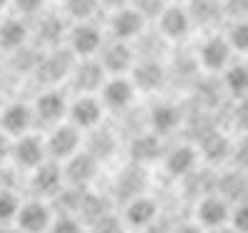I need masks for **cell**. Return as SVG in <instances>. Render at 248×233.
I'll list each match as a JSON object with an SVG mask.
<instances>
[{
  "mask_svg": "<svg viewBox=\"0 0 248 233\" xmlns=\"http://www.w3.org/2000/svg\"><path fill=\"white\" fill-rule=\"evenodd\" d=\"M82 144H85V132H79L70 122L52 126L45 134L47 156L50 161H57V164H67L70 159H75L82 152Z\"/></svg>",
  "mask_w": 248,
  "mask_h": 233,
  "instance_id": "obj_1",
  "label": "cell"
},
{
  "mask_svg": "<svg viewBox=\"0 0 248 233\" xmlns=\"http://www.w3.org/2000/svg\"><path fill=\"white\" fill-rule=\"evenodd\" d=\"M45 161H50L47 146H45V134H25V137H20V139H13L10 164L15 169L32 174L35 169H40Z\"/></svg>",
  "mask_w": 248,
  "mask_h": 233,
  "instance_id": "obj_2",
  "label": "cell"
},
{
  "mask_svg": "<svg viewBox=\"0 0 248 233\" xmlns=\"http://www.w3.org/2000/svg\"><path fill=\"white\" fill-rule=\"evenodd\" d=\"M229 221H231V203L218 191H211V194H206L196 201L194 223H199L206 233L229 228Z\"/></svg>",
  "mask_w": 248,
  "mask_h": 233,
  "instance_id": "obj_3",
  "label": "cell"
},
{
  "mask_svg": "<svg viewBox=\"0 0 248 233\" xmlns=\"http://www.w3.org/2000/svg\"><path fill=\"white\" fill-rule=\"evenodd\" d=\"M52 221H55V211L50 201L30 196L20 203V211L13 226L17 233H50Z\"/></svg>",
  "mask_w": 248,
  "mask_h": 233,
  "instance_id": "obj_4",
  "label": "cell"
},
{
  "mask_svg": "<svg viewBox=\"0 0 248 233\" xmlns=\"http://www.w3.org/2000/svg\"><path fill=\"white\" fill-rule=\"evenodd\" d=\"M107 109L102 104L99 94H77L70 99V109H67V122L77 126L79 132H94L105 119Z\"/></svg>",
  "mask_w": 248,
  "mask_h": 233,
  "instance_id": "obj_5",
  "label": "cell"
},
{
  "mask_svg": "<svg viewBox=\"0 0 248 233\" xmlns=\"http://www.w3.org/2000/svg\"><path fill=\"white\" fill-rule=\"evenodd\" d=\"M67 109H70V97L65 92H60L55 87L40 92L37 99L32 102V112H35V122L52 129V126L67 122Z\"/></svg>",
  "mask_w": 248,
  "mask_h": 233,
  "instance_id": "obj_6",
  "label": "cell"
},
{
  "mask_svg": "<svg viewBox=\"0 0 248 233\" xmlns=\"http://www.w3.org/2000/svg\"><path fill=\"white\" fill-rule=\"evenodd\" d=\"M35 112H32V104L28 102H8L0 107V132L10 139H20L25 134H32L35 129Z\"/></svg>",
  "mask_w": 248,
  "mask_h": 233,
  "instance_id": "obj_7",
  "label": "cell"
},
{
  "mask_svg": "<svg viewBox=\"0 0 248 233\" xmlns=\"http://www.w3.org/2000/svg\"><path fill=\"white\" fill-rule=\"evenodd\" d=\"M28 186H30V194L35 199H55L62 188L67 186V179H65V169L57 161H45L40 169H35L32 174H28Z\"/></svg>",
  "mask_w": 248,
  "mask_h": 233,
  "instance_id": "obj_8",
  "label": "cell"
},
{
  "mask_svg": "<svg viewBox=\"0 0 248 233\" xmlns=\"http://www.w3.org/2000/svg\"><path fill=\"white\" fill-rule=\"evenodd\" d=\"M161 214L159 203L147 196V194H137L132 199H127V203H124L122 208V223L127 228H134V231H147L156 223Z\"/></svg>",
  "mask_w": 248,
  "mask_h": 233,
  "instance_id": "obj_9",
  "label": "cell"
},
{
  "mask_svg": "<svg viewBox=\"0 0 248 233\" xmlns=\"http://www.w3.org/2000/svg\"><path fill=\"white\" fill-rule=\"evenodd\" d=\"M137 94L139 92L134 87L132 77H124V75L107 77V82L102 84V90H99V99H102L107 112H127L137 102Z\"/></svg>",
  "mask_w": 248,
  "mask_h": 233,
  "instance_id": "obj_10",
  "label": "cell"
},
{
  "mask_svg": "<svg viewBox=\"0 0 248 233\" xmlns=\"http://www.w3.org/2000/svg\"><path fill=\"white\" fill-rule=\"evenodd\" d=\"M67 47L77 60L97 57V52L105 47V35L92 23H77L67 32Z\"/></svg>",
  "mask_w": 248,
  "mask_h": 233,
  "instance_id": "obj_11",
  "label": "cell"
},
{
  "mask_svg": "<svg viewBox=\"0 0 248 233\" xmlns=\"http://www.w3.org/2000/svg\"><path fill=\"white\" fill-rule=\"evenodd\" d=\"M107 72L102 67V62L90 57V60H77L75 67H72V75H70V82H72V90L77 94H99L102 84L107 82Z\"/></svg>",
  "mask_w": 248,
  "mask_h": 233,
  "instance_id": "obj_12",
  "label": "cell"
},
{
  "mask_svg": "<svg viewBox=\"0 0 248 233\" xmlns=\"http://www.w3.org/2000/svg\"><path fill=\"white\" fill-rule=\"evenodd\" d=\"M231 55H233L231 42L221 35H211L201 42L196 52V65H201L209 72H226V67L231 65Z\"/></svg>",
  "mask_w": 248,
  "mask_h": 233,
  "instance_id": "obj_13",
  "label": "cell"
},
{
  "mask_svg": "<svg viewBox=\"0 0 248 233\" xmlns=\"http://www.w3.org/2000/svg\"><path fill=\"white\" fill-rule=\"evenodd\" d=\"M194 23H191V15L186 10V5L181 3H169L164 8V13L159 15V35L167 40V42H181L189 37Z\"/></svg>",
  "mask_w": 248,
  "mask_h": 233,
  "instance_id": "obj_14",
  "label": "cell"
},
{
  "mask_svg": "<svg viewBox=\"0 0 248 233\" xmlns=\"http://www.w3.org/2000/svg\"><path fill=\"white\" fill-rule=\"evenodd\" d=\"M132 82H134V87L137 92H159L164 84H167V67L159 62V57H144L139 60L137 65L132 67Z\"/></svg>",
  "mask_w": 248,
  "mask_h": 233,
  "instance_id": "obj_15",
  "label": "cell"
},
{
  "mask_svg": "<svg viewBox=\"0 0 248 233\" xmlns=\"http://www.w3.org/2000/svg\"><path fill=\"white\" fill-rule=\"evenodd\" d=\"M144 25H147V17H144L134 5L114 10L112 17H109V32L119 42H132V40L141 37L144 35Z\"/></svg>",
  "mask_w": 248,
  "mask_h": 233,
  "instance_id": "obj_16",
  "label": "cell"
},
{
  "mask_svg": "<svg viewBox=\"0 0 248 233\" xmlns=\"http://www.w3.org/2000/svg\"><path fill=\"white\" fill-rule=\"evenodd\" d=\"M97 60L102 62V67L109 77H119V75H127L132 72V67L137 65L134 60V50L129 42H119V40H112L109 45L102 47V52L97 55Z\"/></svg>",
  "mask_w": 248,
  "mask_h": 233,
  "instance_id": "obj_17",
  "label": "cell"
},
{
  "mask_svg": "<svg viewBox=\"0 0 248 233\" xmlns=\"http://www.w3.org/2000/svg\"><path fill=\"white\" fill-rule=\"evenodd\" d=\"M77 57L67 50H55L50 55H45L43 60H40V65L35 70L37 79H43L45 84H57L60 79H65L72 75V67H75Z\"/></svg>",
  "mask_w": 248,
  "mask_h": 233,
  "instance_id": "obj_18",
  "label": "cell"
},
{
  "mask_svg": "<svg viewBox=\"0 0 248 233\" xmlns=\"http://www.w3.org/2000/svg\"><path fill=\"white\" fill-rule=\"evenodd\" d=\"M201 159L199 146L194 144H179L174 149H169L164 154V169L171 179H184V176H191L194 169Z\"/></svg>",
  "mask_w": 248,
  "mask_h": 233,
  "instance_id": "obj_19",
  "label": "cell"
},
{
  "mask_svg": "<svg viewBox=\"0 0 248 233\" xmlns=\"http://www.w3.org/2000/svg\"><path fill=\"white\" fill-rule=\"evenodd\" d=\"M179 124H181V109L174 102L161 99L149 109V132L152 134L169 137L179 129Z\"/></svg>",
  "mask_w": 248,
  "mask_h": 233,
  "instance_id": "obj_20",
  "label": "cell"
},
{
  "mask_svg": "<svg viewBox=\"0 0 248 233\" xmlns=\"http://www.w3.org/2000/svg\"><path fill=\"white\" fill-rule=\"evenodd\" d=\"M62 169H65V179H67V186H79L85 188L87 184H92L97 169H99V161L87 152L82 149L75 159H70L67 164H62Z\"/></svg>",
  "mask_w": 248,
  "mask_h": 233,
  "instance_id": "obj_21",
  "label": "cell"
},
{
  "mask_svg": "<svg viewBox=\"0 0 248 233\" xmlns=\"http://www.w3.org/2000/svg\"><path fill=\"white\" fill-rule=\"evenodd\" d=\"M30 30L23 17H5L0 23V50L3 52H17L28 47Z\"/></svg>",
  "mask_w": 248,
  "mask_h": 233,
  "instance_id": "obj_22",
  "label": "cell"
},
{
  "mask_svg": "<svg viewBox=\"0 0 248 233\" xmlns=\"http://www.w3.org/2000/svg\"><path fill=\"white\" fill-rule=\"evenodd\" d=\"M186 10L191 15V23L199 28H211L226 15L221 0H186Z\"/></svg>",
  "mask_w": 248,
  "mask_h": 233,
  "instance_id": "obj_23",
  "label": "cell"
},
{
  "mask_svg": "<svg viewBox=\"0 0 248 233\" xmlns=\"http://www.w3.org/2000/svg\"><path fill=\"white\" fill-rule=\"evenodd\" d=\"M161 137L159 134H141L132 141V159L134 164H152L161 159Z\"/></svg>",
  "mask_w": 248,
  "mask_h": 233,
  "instance_id": "obj_24",
  "label": "cell"
},
{
  "mask_svg": "<svg viewBox=\"0 0 248 233\" xmlns=\"http://www.w3.org/2000/svg\"><path fill=\"white\" fill-rule=\"evenodd\" d=\"M223 87L236 99L248 97V65H243V62H233V65L226 67V72H223Z\"/></svg>",
  "mask_w": 248,
  "mask_h": 233,
  "instance_id": "obj_25",
  "label": "cell"
},
{
  "mask_svg": "<svg viewBox=\"0 0 248 233\" xmlns=\"http://www.w3.org/2000/svg\"><path fill=\"white\" fill-rule=\"evenodd\" d=\"M67 32H70V28L65 25V20H60L55 15H47V17L40 20V25H37V42L45 45V47H57L60 40Z\"/></svg>",
  "mask_w": 248,
  "mask_h": 233,
  "instance_id": "obj_26",
  "label": "cell"
},
{
  "mask_svg": "<svg viewBox=\"0 0 248 233\" xmlns=\"http://www.w3.org/2000/svg\"><path fill=\"white\" fill-rule=\"evenodd\" d=\"M20 203H23V199H20L13 188L0 186V226H13L15 223Z\"/></svg>",
  "mask_w": 248,
  "mask_h": 233,
  "instance_id": "obj_27",
  "label": "cell"
},
{
  "mask_svg": "<svg viewBox=\"0 0 248 233\" xmlns=\"http://www.w3.org/2000/svg\"><path fill=\"white\" fill-rule=\"evenodd\" d=\"M50 233H87V226L72 211H62V214H55Z\"/></svg>",
  "mask_w": 248,
  "mask_h": 233,
  "instance_id": "obj_28",
  "label": "cell"
},
{
  "mask_svg": "<svg viewBox=\"0 0 248 233\" xmlns=\"http://www.w3.org/2000/svg\"><path fill=\"white\" fill-rule=\"evenodd\" d=\"M99 8V0H65V10L75 23H90Z\"/></svg>",
  "mask_w": 248,
  "mask_h": 233,
  "instance_id": "obj_29",
  "label": "cell"
},
{
  "mask_svg": "<svg viewBox=\"0 0 248 233\" xmlns=\"http://www.w3.org/2000/svg\"><path fill=\"white\" fill-rule=\"evenodd\" d=\"M201 154H206L211 161H221V159H226V154H231V144H229V139L226 137H221V134H211L209 139H206L203 144H201V149H199Z\"/></svg>",
  "mask_w": 248,
  "mask_h": 233,
  "instance_id": "obj_30",
  "label": "cell"
},
{
  "mask_svg": "<svg viewBox=\"0 0 248 233\" xmlns=\"http://www.w3.org/2000/svg\"><path fill=\"white\" fill-rule=\"evenodd\" d=\"M226 40L231 42V47L238 52H248V20H236L231 25Z\"/></svg>",
  "mask_w": 248,
  "mask_h": 233,
  "instance_id": "obj_31",
  "label": "cell"
},
{
  "mask_svg": "<svg viewBox=\"0 0 248 233\" xmlns=\"http://www.w3.org/2000/svg\"><path fill=\"white\" fill-rule=\"evenodd\" d=\"M124 226L122 223V216H114V214H105V216H99L92 221L90 231L92 233H124Z\"/></svg>",
  "mask_w": 248,
  "mask_h": 233,
  "instance_id": "obj_32",
  "label": "cell"
},
{
  "mask_svg": "<svg viewBox=\"0 0 248 233\" xmlns=\"http://www.w3.org/2000/svg\"><path fill=\"white\" fill-rule=\"evenodd\" d=\"M229 228L233 233H248V199L238 201L236 206H231V221Z\"/></svg>",
  "mask_w": 248,
  "mask_h": 233,
  "instance_id": "obj_33",
  "label": "cell"
},
{
  "mask_svg": "<svg viewBox=\"0 0 248 233\" xmlns=\"http://www.w3.org/2000/svg\"><path fill=\"white\" fill-rule=\"evenodd\" d=\"M132 5L147 17V20H159L164 8L169 5V0H132Z\"/></svg>",
  "mask_w": 248,
  "mask_h": 233,
  "instance_id": "obj_34",
  "label": "cell"
},
{
  "mask_svg": "<svg viewBox=\"0 0 248 233\" xmlns=\"http://www.w3.org/2000/svg\"><path fill=\"white\" fill-rule=\"evenodd\" d=\"M13 8L17 17H32L45 8V0H13Z\"/></svg>",
  "mask_w": 248,
  "mask_h": 233,
  "instance_id": "obj_35",
  "label": "cell"
},
{
  "mask_svg": "<svg viewBox=\"0 0 248 233\" xmlns=\"http://www.w3.org/2000/svg\"><path fill=\"white\" fill-rule=\"evenodd\" d=\"M223 8L233 20H248V0H226Z\"/></svg>",
  "mask_w": 248,
  "mask_h": 233,
  "instance_id": "obj_36",
  "label": "cell"
},
{
  "mask_svg": "<svg viewBox=\"0 0 248 233\" xmlns=\"http://www.w3.org/2000/svg\"><path fill=\"white\" fill-rule=\"evenodd\" d=\"M233 122L241 132H248V97L238 99L236 109H233Z\"/></svg>",
  "mask_w": 248,
  "mask_h": 233,
  "instance_id": "obj_37",
  "label": "cell"
},
{
  "mask_svg": "<svg viewBox=\"0 0 248 233\" xmlns=\"http://www.w3.org/2000/svg\"><path fill=\"white\" fill-rule=\"evenodd\" d=\"M10 146H13V139L0 132V166L10 164Z\"/></svg>",
  "mask_w": 248,
  "mask_h": 233,
  "instance_id": "obj_38",
  "label": "cell"
},
{
  "mask_svg": "<svg viewBox=\"0 0 248 233\" xmlns=\"http://www.w3.org/2000/svg\"><path fill=\"white\" fill-rule=\"evenodd\" d=\"M99 5H105L109 10H122V8L132 5V0H99Z\"/></svg>",
  "mask_w": 248,
  "mask_h": 233,
  "instance_id": "obj_39",
  "label": "cell"
},
{
  "mask_svg": "<svg viewBox=\"0 0 248 233\" xmlns=\"http://www.w3.org/2000/svg\"><path fill=\"white\" fill-rule=\"evenodd\" d=\"M236 159H238V164L248 166V139H246V141H241V146L236 149Z\"/></svg>",
  "mask_w": 248,
  "mask_h": 233,
  "instance_id": "obj_40",
  "label": "cell"
},
{
  "mask_svg": "<svg viewBox=\"0 0 248 233\" xmlns=\"http://www.w3.org/2000/svg\"><path fill=\"white\" fill-rule=\"evenodd\" d=\"M174 233H206V231H203L199 223H194V221H191V223H184V226H179Z\"/></svg>",
  "mask_w": 248,
  "mask_h": 233,
  "instance_id": "obj_41",
  "label": "cell"
},
{
  "mask_svg": "<svg viewBox=\"0 0 248 233\" xmlns=\"http://www.w3.org/2000/svg\"><path fill=\"white\" fill-rule=\"evenodd\" d=\"M8 5H13V0H0V13H3Z\"/></svg>",
  "mask_w": 248,
  "mask_h": 233,
  "instance_id": "obj_42",
  "label": "cell"
},
{
  "mask_svg": "<svg viewBox=\"0 0 248 233\" xmlns=\"http://www.w3.org/2000/svg\"><path fill=\"white\" fill-rule=\"evenodd\" d=\"M211 233H233L231 228H221V231H211Z\"/></svg>",
  "mask_w": 248,
  "mask_h": 233,
  "instance_id": "obj_43",
  "label": "cell"
},
{
  "mask_svg": "<svg viewBox=\"0 0 248 233\" xmlns=\"http://www.w3.org/2000/svg\"><path fill=\"white\" fill-rule=\"evenodd\" d=\"M0 75H3V60H0Z\"/></svg>",
  "mask_w": 248,
  "mask_h": 233,
  "instance_id": "obj_44",
  "label": "cell"
},
{
  "mask_svg": "<svg viewBox=\"0 0 248 233\" xmlns=\"http://www.w3.org/2000/svg\"><path fill=\"white\" fill-rule=\"evenodd\" d=\"M169 3H184V0H169Z\"/></svg>",
  "mask_w": 248,
  "mask_h": 233,
  "instance_id": "obj_45",
  "label": "cell"
},
{
  "mask_svg": "<svg viewBox=\"0 0 248 233\" xmlns=\"http://www.w3.org/2000/svg\"><path fill=\"white\" fill-rule=\"evenodd\" d=\"M0 107H3V104H0Z\"/></svg>",
  "mask_w": 248,
  "mask_h": 233,
  "instance_id": "obj_46",
  "label": "cell"
}]
</instances>
